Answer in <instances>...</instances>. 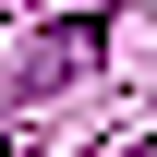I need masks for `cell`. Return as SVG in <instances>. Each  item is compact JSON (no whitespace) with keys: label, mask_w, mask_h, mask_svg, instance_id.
<instances>
[{"label":"cell","mask_w":157,"mask_h":157,"mask_svg":"<svg viewBox=\"0 0 157 157\" xmlns=\"http://www.w3.org/2000/svg\"><path fill=\"white\" fill-rule=\"evenodd\" d=\"M73 60H97V24H60V36H48L36 60H24V85H60V73H73Z\"/></svg>","instance_id":"6da1fadb"},{"label":"cell","mask_w":157,"mask_h":157,"mask_svg":"<svg viewBox=\"0 0 157 157\" xmlns=\"http://www.w3.org/2000/svg\"><path fill=\"white\" fill-rule=\"evenodd\" d=\"M0 157H12V133H0Z\"/></svg>","instance_id":"7a4b0ae2"}]
</instances>
